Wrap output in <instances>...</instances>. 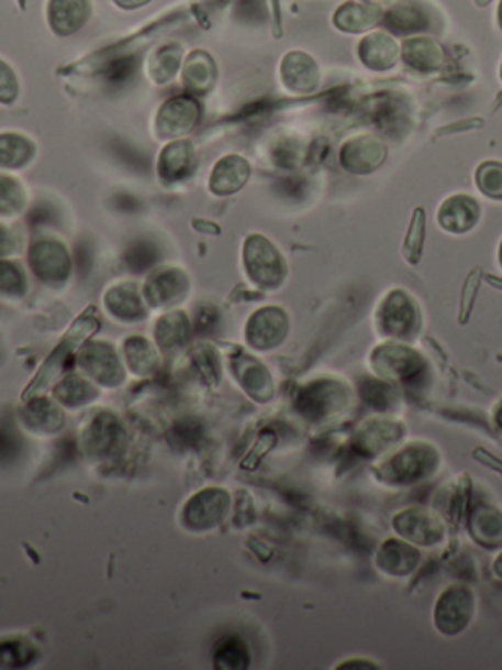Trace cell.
Listing matches in <instances>:
<instances>
[{
    "instance_id": "1",
    "label": "cell",
    "mask_w": 502,
    "mask_h": 670,
    "mask_svg": "<svg viewBox=\"0 0 502 670\" xmlns=\"http://www.w3.org/2000/svg\"><path fill=\"white\" fill-rule=\"evenodd\" d=\"M375 325L381 337L393 340H412L422 329V311L416 299L404 289L384 295L375 311Z\"/></svg>"
},
{
    "instance_id": "2",
    "label": "cell",
    "mask_w": 502,
    "mask_h": 670,
    "mask_svg": "<svg viewBox=\"0 0 502 670\" xmlns=\"http://www.w3.org/2000/svg\"><path fill=\"white\" fill-rule=\"evenodd\" d=\"M438 466V450L424 442H416L397 452L393 459L381 464V476L391 484H414L434 474Z\"/></svg>"
},
{
    "instance_id": "3",
    "label": "cell",
    "mask_w": 502,
    "mask_h": 670,
    "mask_svg": "<svg viewBox=\"0 0 502 670\" xmlns=\"http://www.w3.org/2000/svg\"><path fill=\"white\" fill-rule=\"evenodd\" d=\"M476 614V594L471 587L454 584L446 587L434 606V624L439 634L459 635L466 631Z\"/></svg>"
},
{
    "instance_id": "4",
    "label": "cell",
    "mask_w": 502,
    "mask_h": 670,
    "mask_svg": "<svg viewBox=\"0 0 502 670\" xmlns=\"http://www.w3.org/2000/svg\"><path fill=\"white\" fill-rule=\"evenodd\" d=\"M389 150L377 134H357L339 147V166L349 175L366 177L383 167Z\"/></svg>"
},
{
    "instance_id": "5",
    "label": "cell",
    "mask_w": 502,
    "mask_h": 670,
    "mask_svg": "<svg viewBox=\"0 0 502 670\" xmlns=\"http://www.w3.org/2000/svg\"><path fill=\"white\" fill-rule=\"evenodd\" d=\"M369 360L375 374L389 382H406L419 376L424 370V359L421 354L401 342H387L377 347Z\"/></svg>"
},
{
    "instance_id": "6",
    "label": "cell",
    "mask_w": 502,
    "mask_h": 670,
    "mask_svg": "<svg viewBox=\"0 0 502 670\" xmlns=\"http://www.w3.org/2000/svg\"><path fill=\"white\" fill-rule=\"evenodd\" d=\"M393 529L404 541L422 547H432L444 537V525L438 515L424 507H411L394 515Z\"/></svg>"
},
{
    "instance_id": "7",
    "label": "cell",
    "mask_w": 502,
    "mask_h": 670,
    "mask_svg": "<svg viewBox=\"0 0 502 670\" xmlns=\"http://www.w3.org/2000/svg\"><path fill=\"white\" fill-rule=\"evenodd\" d=\"M481 205L476 197L466 194L449 195L448 199H444L436 212V221L442 230H446L448 234H467L476 229L481 221Z\"/></svg>"
},
{
    "instance_id": "8",
    "label": "cell",
    "mask_w": 502,
    "mask_h": 670,
    "mask_svg": "<svg viewBox=\"0 0 502 670\" xmlns=\"http://www.w3.org/2000/svg\"><path fill=\"white\" fill-rule=\"evenodd\" d=\"M281 81L292 95H311L319 89V64L304 52H289L281 62Z\"/></svg>"
},
{
    "instance_id": "9",
    "label": "cell",
    "mask_w": 502,
    "mask_h": 670,
    "mask_svg": "<svg viewBox=\"0 0 502 670\" xmlns=\"http://www.w3.org/2000/svg\"><path fill=\"white\" fill-rule=\"evenodd\" d=\"M157 129L165 139H179L191 132L199 120V105L191 97H174L157 112Z\"/></svg>"
},
{
    "instance_id": "10",
    "label": "cell",
    "mask_w": 502,
    "mask_h": 670,
    "mask_svg": "<svg viewBox=\"0 0 502 670\" xmlns=\"http://www.w3.org/2000/svg\"><path fill=\"white\" fill-rule=\"evenodd\" d=\"M357 56L367 69L383 74V72H389V69H393L394 65L399 64L401 47L397 44V40L389 36L387 32H371L369 36L359 42Z\"/></svg>"
},
{
    "instance_id": "11",
    "label": "cell",
    "mask_w": 502,
    "mask_h": 670,
    "mask_svg": "<svg viewBox=\"0 0 502 670\" xmlns=\"http://www.w3.org/2000/svg\"><path fill=\"white\" fill-rule=\"evenodd\" d=\"M404 65L419 75L438 74L444 65V47L426 36L409 37L401 47Z\"/></svg>"
},
{
    "instance_id": "12",
    "label": "cell",
    "mask_w": 502,
    "mask_h": 670,
    "mask_svg": "<svg viewBox=\"0 0 502 670\" xmlns=\"http://www.w3.org/2000/svg\"><path fill=\"white\" fill-rule=\"evenodd\" d=\"M91 19V0H49L47 24L57 36H71Z\"/></svg>"
},
{
    "instance_id": "13",
    "label": "cell",
    "mask_w": 502,
    "mask_h": 670,
    "mask_svg": "<svg viewBox=\"0 0 502 670\" xmlns=\"http://www.w3.org/2000/svg\"><path fill=\"white\" fill-rule=\"evenodd\" d=\"M383 19V9L377 2L349 0L334 12V26L346 34H361L375 29Z\"/></svg>"
},
{
    "instance_id": "14",
    "label": "cell",
    "mask_w": 502,
    "mask_h": 670,
    "mask_svg": "<svg viewBox=\"0 0 502 670\" xmlns=\"http://www.w3.org/2000/svg\"><path fill=\"white\" fill-rule=\"evenodd\" d=\"M421 552L416 551L409 541L389 539L379 547L375 564L391 576H409L421 564Z\"/></svg>"
},
{
    "instance_id": "15",
    "label": "cell",
    "mask_w": 502,
    "mask_h": 670,
    "mask_svg": "<svg viewBox=\"0 0 502 670\" xmlns=\"http://www.w3.org/2000/svg\"><path fill=\"white\" fill-rule=\"evenodd\" d=\"M384 24L397 34H414L430 30L432 10L422 0H399L384 14Z\"/></svg>"
},
{
    "instance_id": "16",
    "label": "cell",
    "mask_w": 502,
    "mask_h": 670,
    "mask_svg": "<svg viewBox=\"0 0 502 670\" xmlns=\"http://www.w3.org/2000/svg\"><path fill=\"white\" fill-rule=\"evenodd\" d=\"M469 532L484 549L502 547V514L489 504H477L469 517Z\"/></svg>"
},
{
    "instance_id": "17",
    "label": "cell",
    "mask_w": 502,
    "mask_h": 670,
    "mask_svg": "<svg viewBox=\"0 0 502 670\" xmlns=\"http://www.w3.org/2000/svg\"><path fill=\"white\" fill-rule=\"evenodd\" d=\"M194 162H197V157H194L191 142L177 140L161 152L159 174L169 182H183L197 166Z\"/></svg>"
},
{
    "instance_id": "18",
    "label": "cell",
    "mask_w": 502,
    "mask_h": 670,
    "mask_svg": "<svg viewBox=\"0 0 502 670\" xmlns=\"http://www.w3.org/2000/svg\"><path fill=\"white\" fill-rule=\"evenodd\" d=\"M247 177H249V166L244 157H222L212 169L211 189H214L216 195L236 194L246 185Z\"/></svg>"
},
{
    "instance_id": "19",
    "label": "cell",
    "mask_w": 502,
    "mask_h": 670,
    "mask_svg": "<svg viewBox=\"0 0 502 670\" xmlns=\"http://www.w3.org/2000/svg\"><path fill=\"white\" fill-rule=\"evenodd\" d=\"M181 56H183L181 47L175 46V44L159 47L147 62V74L152 75V79L159 85L171 81L181 69Z\"/></svg>"
},
{
    "instance_id": "20",
    "label": "cell",
    "mask_w": 502,
    "mask_h": 670,
    "mask_svg": "<svg viewBox=\"0 0 502 670\" xmlns=\"http://www.w3.org/2000/svg\"><path fill=\"white\" fill-rule=\"evenodd\" d=\"M34 157V144L26 136L19 134H0V167L14 169L30 164Z\"/></svg>"
},
{
    "instance_id": "21",
    "label": "cell",
    "mask_w": 502,
    "mask_h": 670,
    "mask_svg": "<svg viewBox=\"0 0 502 670\" xmlns=\"http://www.w3.org/2000/svg\"><path fill=\"white\" fill-rule=\"evenodd\" d=\"M214 79V62L204 52H194L187 59L183 69V81L191 91H209Z\"/></svg>"
},
{
    "instance_id": "22",
    "label": "cell",
    "mask_w": 502,
    "mask_h": 670,
    "mask_svg": "<svg viewBox=\"0 0 502 670\" xmlns=\"http://www.w3.org/2000/svg\"><path fill=\"white\" fill-rule=\"evenodd\" d=\"M476 185L479 194L491 201L502 202V162L487 160L476 169Z\"/></svg>"
},
{
    "instance_id": "23",
    "label": "cell",
    "mask_w": 502,
    "mask_h": 670,
    "mask_svg": "<svg viewBox=\"0 0 502 670\" xmlns=\"http://www.w3.org/2000/svg\"><path fill=\"white\" fill-rule=\"evenodd\" d=\"M424 237H426V212L421 207H416L402 246V254L409 264H419L424 249Z\"/></svg>"
},
{
    "instance_id": "24",
    "label": "cell",
    "mask_w": 502,
    "mask_h": 670,
    "mask_svg": "<svg viewBox=\"0 0 502 670\" xmlns=\"http://www.w3.org/2000/svg\"><path fill=\"white\" fill-rule=\"evenodd\" d=\"M401 435V427L397 422H369V427L364 431V447L369 450V454H375V452L379 454L389 444L399 441Z\"/></svg>"
},
{
    "instance_id": "25",
    "label": "cell",
    "mask_w": 502,
    "mask_h": 670,
    "mask_svg": "<svg viewBox=\"0 0 502 670\" xmlns=\"http://www.w3.org/2000/svg\"><path fill=\"white\" fill-rule=\"evenodd\" d=\"M19 97V79L9 64L0 59V105H10Z\"/></svg>"
},
{
    "instance_id": "26",
    "label": "cell",
    "mask_w": 502,
    "mask_h": 670,
    "mask_svg": "<svg viewBox=\"0 0 502 670\" xmlns=\"http://www.w3.org/2000/svg\"><path fill=\"white\" fill-rule=\"evenodd\" d=\"M152 0H114V4L124 10H137L149 4Z\"/></svg>"
},
{
    "instance_id": "27",
    "label": "cell",
    "mask_w": 502,
    "mask_h": 670,
    "mask_svg": "<svg viewBox=\"0 0 502 670\" xmlns=\"http://www.w3.org/2000/svg\"><path fill=\"white\" fill-rule=\"evenodd\" d=\"M356 662H344L339 664V669H377L375 662L366 661V659H354Z\"/></svg>"
},
{
    "instance_id": "28",
    "label": "cell",
    "mask_w": 502,
    "mask_h": 670,
    "mask_svg": "<svg viewBox=\"0 0 502 670\" xmlns=\"http://www.w3.org/2000/svg\"><path fill=\"white\" fill-rule=\"evenodd\" d=\"M494 574L502 579V552L499 554V559L494 560Z\"/></svg>"
},
{
    "instance_id": "29",
    "label": "cell",
    "mask_w": 502,
    "mask_h": 670,
    "mask_svg": "<svg viewBox=\"0 0 502 670\" xmlns=\"http://www.w3.org/2000/svg\"><path fill=\"white\" fill-rule=\"evenodd\" d=\"M497 24L502 30V0L499 2V9H497Z\"/></svg>"
},
{
    "instance_id": "30",
    "label": "cell",
    "mask_w": 502,
    "mask_h": 670,
    "mask_svg": "<svg viewBox=\"0 0 502 670\" xmlns=\"http://www.w3.org/2000/svg\"><path fill=\"white\" fill-rule=\"evenodd\" d=\"M476 2L479 4V7H489L493 0H476Z\"/></svg>"
},
{
    "instance_id": "31",
    "label": "cell",
    "mask_w": 502,
    "mask_h": 670,
    "mask_svg": "<svg viewBox=\"0 0 502 670\" xmlns=\"http://www.w3.org/2000/svg\"><path fill=\"white\" fill-rule=\"evenodd\" d=\"M497 422H499V427L502 429V407L497 411Z\"/></svg>"
},
{
    "instance_id": "32",
    "label": "cell",
    "mask_w": 502,
    "mask_h": 670,
    "mask_svg": "<svg viewBox=\"0 0 502 670\" xmlns=\"http://www.w3.org/2000/svg\"><path fill=\"white\" fill-rule=\"evenodd\" d=\"M499 264H501L502 267V240L501 244H499Z\"/></svg>"
},
{
    "instance_id": "33",
    "label": "cell",
    "mask_w": 502,
    "mask_h": 670,
    "mask_svg": "<svg viewBox=\"0 0 502 670\" xmlns=\"http://www.w3.org/2000/svg\"><path fill=\"white\" fill-rule=\"evenodd\" d=\"M501 81H502V64H501Z\"/></svg>"
},
{
    "instance_id": "34",
    "label": "cell",
    "mask_w": 502,
    "mask_h": 670,
    "mask_svg": "<svg viewBox=\"0 0 502 670\" xmlns=\"http://www.w3.org/2000/svg\"><path fill=\"white\" fill-rule=\"evenodd\" d=\"M369 2H377V0H369Z\"/></svg>"
}]
</instances>
